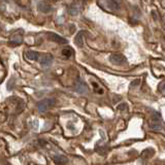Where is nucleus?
Instances as JSON below:
<instances>
[{"mask_svg": "<svg viewBox=\"0 0 165 165\" xmlns=\"http://www.w3.org/2000/svg\"><path fill=\"white\" fill-rule=\"evenodd\" d=\"M55 99H52V98H48V99H43L41 100L40 102H38L37 104V109L40 113H45L46 112L50 107H52L54 104H55Z\"/></svg>", "mask_w": 165, "mask_h": 165, "instance_id": "nucleus-1", "label": "nucleus"}, {"mask_svg": "<svg viewBox=\"0 0 165 165\" xmlns=\"http://www.w3.org/2000/svg\"><path fill=\"white\" fill-rule=\"evenodd\" d=\"M109 60L112 63L117 64V65H123V64H125L127 62L125 56L122 55V54H113V55L110 56Z\"/></svg>", "mask_w": 165, "mask_h": 165, "instance_id": "nucleus-2", "label": "nucleus"}, {"mask_svg": "<svg viewBox=\"0 0 165 165\" xmlns=\"http://www.w3.org/2000/svg\"><path fill=\"white\" fill-rule=\"evenodd\" d=\"M151 128L154 130H159L161 129V116L160 114L155 113L151 120Z\"/></svg>", "mask_w": 165, "mask_h": 165, "instance_id": "nucleus-3", "label": "nucleus"}, {"mask_svg": "<svg viewBox=\"0 0 165 165\" xmlns=\"http://www.w3.org/2000/svg\"><path fill=\"white\" fill-rule=\"evenodd\" d=\"M48 36L51 40H53V41H55L57 43H60V45H65V43H67V40L65 38H63L62 36H60V35L55 34V33H49Z\"/></svg>", "mask_w": 165, "mask_h": 165, "instance_id": "nucleus-4", "label": "nucleus"}, {"mask_svg": "<svg viewBox=\"0 0 165 165\" xmlns=\"http://www.w3.org/2000/svg\"><path fill=\"white\" fill-rule=\"evenodd\" d=\"M86 34L85 31H80L75 36V45L79 46V48H83L84 46V35Z\"/></svg>", "mask_w": 165, "mask_h": 165, "instance_id": "nucleus-5", "label": "nucleus"}, {"mask_svg": "<svg viewBox=\"0 0 165 165\" xmlns=\"http://www.w3.org/2000/svg\"><path fill=\"white\" fill-rule=\"evenodd\" d=\"M75 88H76V91L77 92H80V93H86L87 92V86H86V84L83 82L82 80H76V84H75Z\"/></svg>", "mask_w": 165, "mask_h": 165, "instance_id": "nucleus-6", "label": "nucleus"}, {"mask_svg": "<svg viewBox=\"0 0 165 165\" xmlns=\"http://www.w3.org/2000/svg\"><path fill=\"white\" fill-rule=\"evenodd\" d=\"M40 63L43 66H49L51 65L53 62V56L52 55H43L41 58H40Z\"/></svg>", "mask_w": 165, "mask_h": 165, "instance_id": "nucleus-7", "label": "nucleus"}, {"mask_svg": "<svg viewBox=\"0 0 165 165\" xmlns=\"http://www.w3.org/2000/svg\"><path fill=\"white\" fill-rule=\"evenodd\" d=\"M54 162H55V164L57 165H65L67 163V158L64 157V156H61V155H57V156H55L53 158Z\"/></svg>", "mask_w": 165, "mask_h": 165, "instance_id": "nucleus-8", "label": "nucleus"}, {"mask_svg": "<svg viewBox=\"0 0 165 165\" xmlns=\"http://www.w3.org/2000/svg\"><path fill=\"white\" fill-rule=\"evenodd\" d=\"M106 3H107V6L110 9H113V11H118L120 8V4L116 0H106Z\"/></svg>", "mask_w": 165, "mask_h": 165, "instance_id": "nucleus-9", "label": "nucleus"}, {"mask_svg": "<svg viewBox=\"0 0 165 165\" xmlns=\"http://www.w3.org/2000/svg\"><path fill=\"white\" fill-rule=\"evenodd\" d=\"M38 8L39 11H41L43 12H49L51 11V5L48 2H40L38 4Z\"/></svg>", "mask_w": 165, "mask_h": 165, "instance_id": "nucleus-10", "label": "nucleus"}, {"mask_svg": "<svg viewBox=\"0 0 165 165\" xmlns=\"http://www.w3.org/2000/svg\"><path fill=\"white\" fill-rule=\"evenodd\" d=\"M26 57L29 60H34V61H36V60H38L39 58V54L34 51H28L26 53Z\"/></svg>", "mask_w": 165, "mask_h": 165, "instance_id": "nucleus-11", "label": "nucleus"}, {"mask_svg": "<svg viewBox=\"0 0 165 165\" xmlns=\"http://www.w3.org/2000/svg\"><path fill=\"white\" fill-rule=\"evenodd\" d=\"M62 55L64 57H66V58H70L73 55V51L70 48H66L62 51Z\"/></svg>", "mask_w": 165, "mask_h": 165, "instance_id": "nucleus-12", "label": "nucleus"}, {"mask_svg": "<svg viewBox=\"0 0 165 165\" xmlns=\"http://www.w3.org/2000/svg\"><path fill=\"white\" fill-rule=\"evenodd\" d=\"M152 149H148L144 151L143 153H141V157H144V158H147V157H150L151 155L153 154V151H151Z\"/></svg>", "mask_w": 165, "mask_h": 165, "instance_id": "nucleus-13", "label": "nucleus"}, {"mask_svg": "<svg viewBox=\"0 0 165 165\" xmlns=\"http://www.w3.org/2000/svg\"><path fill=\"white\" fill-rule=\"evenodd\" d=\"M80 12V11H79V8L77 7H75V5L72 6L71 8H70V13H71L72 16H75V15H77V13Z\"/></svg>", "mask_w": 165, "mask_h": 165, "instance_id": "nucleus-14", "label": "nucleus"}, {"mask_svg": "<svg viewBox=\"0 0 165 165\" xmlns=\"http://www.w3.org/2000/svg\"><path fill=\"white\" fill-rule=\"evenodd\" d=\"M117 109L119 110H124V109H127V104L126 103H122V104H120V105H118Z\"/></svg>", "mask_w": 165, "mask_h": 165, "instance_id": "nucleus-15", "label": "nucleus"}, {"mask_svg": "<svg viewBox=\"0 0 165 165\" xmlns=\"http://www.w3.org/2000/svg\"><path fill=\"white\" fill-rule=\"evenodd\" d=\"M159 89H160L161 91H164V90H165V82H163V83L160 84V85H159Z\"/></svg>", "mask_w": 165, "mask_h": 165, "instance_id": "nucleus-16", "label": "nucleus"}, {"mask_svg": "<svg viewBox=\"0 0 165 165\" xmlns=\"http://www.w3.org/2000/svg\"><path fill=\"white\" fill-rule=\"evenodd\" d=\"M139 84V80H136L135 82H132L131 83V87H136L137 85Z\"/></svg>", "mask_w": 165, "mask_h": 165, "instance_id": "nucleus-17", "label": "nucleus"}, {"mask_svg": "<svg viewBox=\"0 0 165 165\" xmlns=\"http://www.w3.org/2000/svg\"><path fill=\"white\" fill-rule=\"evenodd\" d=\"M4 121H5V117H4V114H0V123L4 122Z\"/></svg>", "mask_w": 165, "mask_h": 165, "instance_id": "nucleus-18", "label": "nucleus"}]
</instances>
